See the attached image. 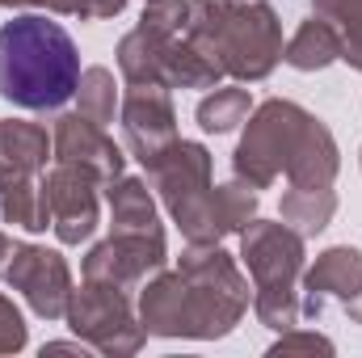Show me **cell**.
Segmentation results:
<instances>
[{
	"mask_svg": "<svg viewBox=\"0 0 362 358\" xmlns=\"http://www.w3.org/2000/svg\"><path fill=\"white\" fill-rule=\"evenodd\" d=\"M25 346V321L8 295H0V354H17Z\"/></svg>",
	"mask_w": 362,
	"mask_h": 358,
	"instance_id": "cell-29",
	"label": "cell"
},
{
	"mask_svg": "<svg viewBox=\"0 0 362 358\" xmlns=\"http://www.w3.org/2000/svg\"><path fill=\"white\" fill-rule=\"evenodd\" d=\"M110 198V224L114 232H160L156 224V202L139 178H114L105 185Z\"/></svg>",
	"mask_w": 362,
	"mask_h": 358,
	"instance_id": "cell-19",
	"label": "cell"
},
{
	"mask_svg": "<svg viewBox=\"0 0 362 358\" xmlns=\"http://www.w3.org/2000/svg\"><path fill=\"white\" fill-rule=\"evenodd\" d=\"M81 85V51L72 34L25 13L0 25V97L21 110H59Z\"/></svg>",
	"mask_w": 362,
	"mask_h": 358,
	"instance_id": "cell-1",
	"label": "cell"
},
{
	"mask_svg": "<svg viewBox=\"0 0 362 358\" xmlns=\"http://www.w3.org/2000/svg\"><path fill=\"white\" fill-rule=\"evenodd\" d=\"M337 169H341L337 139H333V131L312 114V122L303 127V135H299V144H295V152H291V161H286V181H291V185H303V190H325V185H333Z\"/></svg>",
	"mask_w": 362,
	"mask_h": 358,
	"instance_id": "cell-15",
	"label": "cell"
},
{
	"mask_svg": "<svg viewBox=\"0 0 362 358\" xmlns=\"http://www.w3.org/2000/svg\"><path fill=\"white\" fill-rule=\"evenodd\" d=\"M118 118H122L127 152H131L144 169H152V165L181 139L169 89H160V85H131V93L122 97Z\"/></svg>",
	"mask_w": 362,
	"mask_h": 358,
	"instance_id": "cell-9",
	"label": "cell"
},
{
	"mask_svg": "<svg viewBox=\"0 0 362 358\" xmlns=\"http://www.w3.org/2000/svg\"><path fill=\"white\" fill-rule=\"evenodd\" d=\"M249 114H253V97H249V89H236V85H223V89L215 85V93H206L198 101V127L211 135L236 131L240 122H249Z\"/></svg>",
	"mask_w": 362,
	"mask_h": 358,
	"instance_id": "cell-24",
	"label": "cell"
},
{
	"mask_svg": "<svg viewBox=\"0 0 362 358\" xmlns=\"http://www.w3.org/2000/svg\"><path fill=\"white\" fill-rule=\"evenodd\" d=\"M295 350H299V354H333V342L320 337V333H303V329L295 325V329H286V333L270 346V354H295Z\"/></svg>",
	"mask_w": 362,
	"mask_h": 358,
	"instance_id": "cell-28",
	"label": "cell"
},
{
	"mask_svg": "<svg viewBox=\"0 0 362 358\" xmlns=\"http://www.w3.org/2000/svg\"><path fill=\"white\" fill-rule=\"evenodd\" d=\"M223 81V68L215 59H206L185 34L169 42L165 55V89H215Z\"/></svg>",
	"mask_w": 362,
	"mask_h": 358,
	"instance_id": "cell-21",
	"label": "cell"
},
{
	"mask_svg": "<svg viewBox=\"0 0 362 358\" xmlns=\"http://www.w3.org/2000/svg\"><path fill=\"white\" fill-rule=\"evenodd\" d=\"M122 8H127V0H76L81 21H105V17H118Z\"/></svg>",
	"mask_w": 362,
	"mask_h": 358,
	"instance_id": "cell-30",
	"label": "cell"
},
{
	"mask_svg": "<svg viewBox=\"0 0 362 358\" xmlns=\"http://www.w3.org/2000/svg\"><path fill=\"white\" fill-rule=\"evenodd\" d=\"M177 274L185 278L189 299V337H223L249 312V282L219 245H189L181 253Z\"/></svg>",
	"mask_w": 362,
	"mask_h": 358,
	"instance_id": "cell-4",
	"label": "cell"
},
{
	"mask_svg": "<svg viewBox=\"0 0 362 358\" xmlns=\"http://www.w3.org/2000/svg\"><path fill=\"white\" fill-rule=\"evenodd\" d=\"M64 321L81 342H89L101 354H135L148 342V329L135 321L131 295L114 282H93L85 278L81 291H72Z\"/></svg>",
	"mask_w": 362,
	"mask_h": 358,
	"instance_id": "cell-7",
	"label": "cell"
},
{
	"mask_svg": "<svg viewBox=\"0 0 362 358\" xmlns=\"http://www.w3.org/2000/svg\"><path fill=\"white\" fill-rule=\"evenodd\" d=\"M173 38H160L144 25H135L122 42H118V72L127 85H160L165 89V55H169Z\"/></svg>",
	"mask_w": 362,
	"mask_h": 358,
	"instance_id": "cell-18",
	"label": "cell"
},
{
	"mask_svg": "<svg viewBox=\"0 0 362 358\" xmlns=\"http://www.w3.org/2000/svg\"><path fill=\"white\" fill-rule=\"evenodd\" d=\"M76 105H81V114L93 118L97 127L114 122V110H118L114 72H110V68H85V72H81V85H76Z\"/></svg>",
	"mask_w": 362,
	"mask_h": 358,
	"instance_id": "cell-26",
	"label": "cell"
},
{
	"mask_svg": "<svg viewBox=\"0 0 362 358\" xmlns=\"http://www.w3.org/2000/svg\"><path fill=\"white\" fill-rule=\"evenodd\" d=\"M181 34L236 81H266L282 59V21L266 0H189Z\"/></svg>",
	"mask_w": 362,
	"mask_h": 358,
	"instance_id": "cell-2",
	"label": "cell"
},
{
	"mask_svg": "<svg viewBox=\"0 0 362 358\" xmlns=\"http://www.w3.org/2000/svg\"><path fill=\"white\" fill-rule=\"evenodd\" d=\"M139 325L148 337H189V299L177 270H156L139 291Z\"/></svg>",
	"mask_w": 362,
	"mask_h": 358,
	"instance_id": "cell-14",
	"label": "cell"
},
{
	"mask_svg": "<svg viewBox=\"0 0 362 358\" xmlns=\"http://www.w3.org/2000/svg\"><path fill=\"white\" fill-rule=\"evenodd\" d=\"M8 253H13V241H8V236L0 232V266H4V258H8Z\"/></svg>",
	"mask_w": 362,
	"mask_h": 358,
	"instance_id": "cell-32",
	"label": "cell"
},
{
	"mask_svg": "<svg viewBox=\"0 0 362 358\" xmlns=\"http://www.w3.org/2000/svg\"><path fill=\"white\" fill-rule=\"evenodd\" d=\"M152 185L160 190L169 215L177 219L189 245H219L211 232V152L194 139H177L152 169Z\"/></svg>",
	"mask_w": 362,
	"mask_h": 358,
	"instance_id": "cell-5",
	"label": "cell"
},
{
	"mask_svg": "<svg viewBox=\"0 0 362 358\" xmlns=\"http://www.w3.org/2000/svg\"><path fill=\"white\" fill-rule=\"evenodd\" d=\"M346 316H350L354 325H362V291L354 295V299H350V304H346Z\"/></svg>",
	"mask_w": 362,
	"mask_h": 358,
	"instance_id": "cell-31",
	"label": "cell"
},
{
	"mask_svg": "<svg viewBox=\"0 0 362 358\" xmlns=\"http://www.w3.org/2000/svg\"><path fill=\"white\" fill-rule=\"evenodd\" d=\"M4 282L13 291L25 295L30 312L42 316V321H64L68 312V299H72V270L68 262L55 253V249H42V245H13V253L4 258Z\"/></svg>",
	"mask_w": 362,
	"mask_h": 358,
	"instance_id": "cell-8",
	"label": "cell"
},
{
	"mask_svg": "<svg viewBox=\"0 0 362 358\" xmlns=\"http://www.w3.org/2000/svg\"><path fill=\"white\" fill-rule=\"evenodd\" d=\"M47 202H51V228L59 236V245H81L97 232V181L72 165H55L47 178Z\"/></svg>",
	"mask_w": 362,
	"mask_h": 358,
	"instance_id": "cell-12",
	"label": "cell"
},
{
	"mask_svg": "<svg viewBox=\"0 0 362 358\" xmlns=\"http://www.w3.org/2000/svg\"><path fill=\"white\" fill-rule=\"evenodd\" d=\"M165 232H114L110 241L93 245L85 258V278L114 282L122 291L139 287L148 274L165 266Z\"/></svg>",
	"mask_w": 362,
	"mask_h": 358,
	"instance_id": "cell-10",
	"label": "cell"
},
{
	"mask_svg": "<svg viewBox=\"0 0 362 358\" xmlns=\"http://www.w3.org/2000/svg\"><path fill=\"white\" fill-rule=\"evenodd\" d=\"M4 8H25V4H38V0H0Z\"/></svg>",
	"mask_w": 362,
	"mask_h": 358,
	"instance_id": "cell-33",
	"label": "cell"
},
{
	"mask_svg": "<svg viewBox=\"0 0 362 358\" xmlns=\"http://www.w3.org/2000/svg\"><path fill=\"white\" fill-rule=\"evenodd\" d=\"M333 211H337V194H333V185H325V190L291 185V190L282 194V224H291L299 236H316V232H325L329 219H333Z\"/></svg>",
	"mask_w": 362,
	"mask_h": 358,
	"instance_id": "cell-23",
	"label": "cell"
},
{
	"mask_svg": "<svg viewBox=\"0 0 362 358\" xmlns=\"http://www.w3.org/2000/svg\"><path fill=\"white\" fill-rule=\"evenodd\" d=\"M47 156H51V139L38 122L0 118V181L38 178L47 169Z\"/></svg>",
	"mask_w": 362,
	"mask_h": 358,
	"instance_id": "cell-16",
	"label": "cell"
},
{
	"mask_svg": "<svg viewBox=\"0 0 362 358\" xmlns=\"http://www.w3.org/2000/svg\"><path fill=\"white\" fill-rule=\"evenodd\" d=\"M51 156H55V165H72V169L89 173L97 185H110L114 178H122V165H127L122 148L105 135V127H97L81 110L76 114H64L55 122Z\"/></svg>",
	"mask_w": 362,
	"mask_h": 358,
	"instance_id": "cell-11",
	"label": "cell"
},
{
	"mask_svg": "<svg viewBox=\"0 0 362 358\" xmlns=\"http://www.w3.org/2000/svg\"><path fill=\"white\" fill-rule=\"evenodd\" d=\"M362 291V253L350 245H333L316 258V266L299 274V312L316 321L333 299L350 304Z\"/></svg>",
	"mask_w": 362,
	"mask_h": 358,
	"instance_id": "cell-13",
	"label": "cell"
},
{
	"mask_svg": "<svg viewBox=\"0 0 362 358\" xmlns=\"http://www.w3.org/2000/svg\"><path fill=\"white\" fill-rule=\"evenodd\" d=\"M308 122H312V114L295 101L274 97L266 105H257L249 127H245V139L236 144V156H232L236 178L249 181L253 190H270L286 173V161H291Z\"/></svg>",
	"mask_w": 362,
	"mask_h": 358,
	"instance_id": "cell-6",
	"label": "cell"
},
{
	"mask_svg": "<svg viewBox=\"0 0 362 358\" xmlns=\"http://www.w3.org/2000/svg\"><path fill=\"white\" fill-rule=\"evenodd\" d=\"M189 21V0H144L139 25L160 34V38H177Z\"/></svg>",
	"mask_w": 362,
	"mask_h": 358,
	"instance_id": "cell-27",
	"label": "cell"
},
{
	"mask_svg": "<svg viewBox=\"0 0 362 358\" xmlns=\"http://www.w3.org/2000/svg\"><path fill=\"white\" fill-rule=\"evenodd\" d=\"M0 215L25 232H47L51 228V202H47V185L38 178H13L0 181Z\"/></svg>",
	"mask_w": 362,
	"mask_h": 358,
	"instance_id": "cell-20",
	"label": "cell"
},
{
	"mask_svg": "<svg viewBox=\"0 0 362 358\" xmlns=\"http://www.w3.org/2000/svg\"><path fill=\"white\" fill-rule=\"evenodd\" d=\"M240 262L253 274V316L286 333L303 321L299 312V274H303V236L291 224L249 219L240 232Z\"/></svg>",
	"mask_w": 362,
	"mask_h": 358,
	"instance_id": "cell-3",
	"label": "cell"
},
{
	"mask_svg": "<svg viewBox=\"0 0 362 358\" xmlns=\"http://www.w3.org/2000/svg\"><path fill=\"white\" fill-rule=\"evenodd\" d=\"M358 161H362V156H358Z\"/></svg>",
	"mask_w": 362,
	"mask_h": 358,
	"instance_id": "cell-34",
	"label": "cell"
},
{
	"mask_svg": "<svg viewBox=\"0 0 362 358\" xmlns=\"http://www.w3.org/2000/svg\"><path fill=\"white\" fill-rule=\"evenodd\" d=\"M249 219H257V190L249 181L236 178L211 190V232H215V241H223L232 232H245Z\"/></svg>",
	"mask_w": 362,
	"mask_h": 358,
	"instance_id": "cell-22",
	"label": "cell"
},
{
	"mask_svg": "<svg viewBox=\"0 0 362 358\" xmlns=\"http://www.w3.org/2000/svg\"><path fill=\"white\" fill-rule=\"evenodd\" d=\"M312 13L337 25L341 34V59L362 72V0H312Z\"/></svg>",
	"mask_w": 362,
	"mask_h": 358,
	"instance_id": "cell-25",
	"label": "cell"
},
{
	"mask_svg": "<svg viewBox=\"0 0 362 358\" xmlns=\"http://www.w3.org/2000/svg\"><path fill=\"white\" fill-rule=\"evenodd\" d=\"M282 59L295 72H320V68H329L333 59H341V34H337V25L325 21L320 13H312L308 21H299V30L282 47Z\"/></svg>",
	"mask_w": 362,
	"mask_h": 358,
	"instance_id": "cell-17",
	"label": "cell"
}]
</instances>
